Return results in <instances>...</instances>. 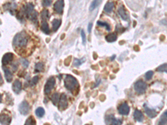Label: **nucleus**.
Instances as JSON below:
<instances>
[{"mask_svg": "<svg viewBox=\"0 0 167 125\" xmlns=\"http://www.w3.org/2000/svg\"><path fill=\"white\" fill-rule=\"evenodd\" d=\"M29 39L30 36L26 32H20L17 33L13 39V47L15 49H25L29 43Z\"/></svg>", "mask_w": 167, "mask_h": 125, "instance_id": "nucleus-1", "label": "nucleus"}, {"mask_svg": "<svg viewBox=\"0 0 167 125\" xmlns=\"http://www.w3.org/2000/svg\"><path fill=\"white\" fill-rule=\"evenodd\" d=\"M64 84L65 87L70 91L73 95H76L79 92V84L73 76L67 74L66 75L65 80Z\"/></svg>", "mask_w": 167, "mask_h": 125, "instance_id": "nucleus-2", "label": "nucleus"}, {"mask_svg": "<svg viewBox=\"0 0 167 125\" xmlns=\"http://www.w3.org/2000/svg\"><path fill=\"white\" fill-rule=\"evenodd\" d=\"M147 88L146 83L142 81L139 80L134 84V89L136 92L139 94H143L146 92Z\"/></svg>", "mask_w": 167, "mask_h": 125, "instance_id": "nucleus-3", "label": "nucleus"}, {"mask_svg": "<svg viewBox=\"0 0 167 125\" xmlns=\"http://www.w3.org/2000/svg\"><path fill=\"white\" fill-rule=\"evenodd\" d=\"M55 85V79L51 76L46 81L44 87V92L45 94H50Z\"/></svg>", "mask_w": 167, "mask_h": 125, "instance_id": "nucleus-4", "label": "nucleus"}, {"mask_svg": "<svg viewBox=\"0 0 167 125\" xmlns=\"http://www.w3.org/2000/svg\"><path fill=\"white\" fill-rule=\"evenodd\" d=\"M106 123L109 125H121L122 124V120L116 119L113 115H108L105 117Z\"/></svg>", "mask_w": 167, "mask_h": 125, "instance_id": "nucleus-5", "label": "nucleus"}, {"mask_svg": "<svg viewBox=\"0 0 167 125\" xmlns=\"http://www.w3.org/2000/svg\"><path fill=\"white\" fill-rule=\"evenodd\" d=\"M68 106L66 94H62L60 96L59 102V110L61 111L65 110Z\"/></svg>", "mask_w": 167, "mask_h": 125, "instance_id": "nucleus-6", "label": "nucleus"}, {"mask_svg": "<svg viewBox=\"0 0 167 125\" xmlns=\"http://www.w3.org/2000/svg\"><path fill=\"white\" fill-rule=\"evenodd\" d=\"M30 111V105L26 101H23L19 106V111L21 115H27Z\"/></svg>", "mask_w": 167, "mask_h": 125, "instance_id": "nucleus-7", "label": "nucleus"}, {"mask_svg": "<svg viewBox=\"0 0 167 125\" xmlns=\"http://www.w3.org/2000/svg\"><path fill=\"white\" fill-rule=\"evenodd\" d=\"M64 7V1L63 0L57 1L53 5V9L55 11L60 15L63 14Z\"/></svg>", "mask_w": 167, "mask_h": 125, "instance_id": "nucleus-8", "label": "nucleus"}, {"mask_svg": "<svg viewBox=\"0 0 167 125\" xmlns=\"http://www.w3.org/2000/svg\"><path fill=\"white\" fill-rule=\"evenodd\" d=\"M118 109L119 114L122 115H128L130 112V107L126 102L120 104Z\"/></svg>", "mask_w": 167, "mask_h": 125, "instance_id": "nucleus-9", "label": "nucleus"}, {"mask_svg": "<svg viewBox=\"0 0 167 125\" xmlns=\"http://www.w3.org/2000/svg\"><path fill=\"white\" fill-rule=\"evenodd\" d=\"M13 59V54L12 53H5L2 59V63L3 66H6L9 63H10Z\"/></svg>", "mask_w": 167, "mask_h": 125, "instance_id": "nucleus-10", "label": "nucleus"}, {"mask_svg": "<svg viewBox=\"0 0 167 125\" xmlns=\"http://www.w3.org/2000/svg\"><path fill=\"white\" fill-rule=\"evenodd\" d=\"M118 13L122 19L124 21H129V15L125 10L124 6H120L118 9Z\"/></svg>", "mask_w": 167, "mask_h": 125, "instance_id": "nucleus-11", "label": "nucleus"}, {"mask_svg": "<svg viewBox=\"0 0 167 125\" xmlns=\"http://www.w3.org/2000/svg\"><path fill=\"white\" fill-rule=\"evenodd\" d=\"M144 108L145 112L146 115L150 118H154L157 116V113L155 110L150 108L146 104H144Z\"/></svg>", "mask_w": 167, "mask_h": 125, "instance_id": "nucleus-12", "label": "nucleus"}, {"mask_svg": "<svg viewBox=\"0 0 167 125\" xmlns=\"http://www.w3.org/2000/svg\"><path fill=\"white\" fill-rule=\"evenodd\" d=\"M12 90L16 94H19L21 92L22 89V84L21 82L18 80H16L14 81L12 84Z\"/></svg>", "mask_w": 167, "mask_h": 125, "instance_id": "nucleus-13", "label": "nucleus"}, {"mask_svg": "<svg viewBox=\"0 0 167 125\" xmlns=\"http://www.w3.org/2000/svg\"><path fill=\"white\" fill-rule=\"evenodd\" d=\"M3 7L5 10L9 11L11 13H12L13 15L15 9L17 8V5L15 3H11L10 2H7V3H5V5H3Z\"/></svg>", "mask_w": 167, "mask_h": 125, "instance_id": "nucleus-14", "label": "nucleus"}, {"mask_svg": "<svg viewBox=\"0 0 167 125\" xmlns=\"http://www.w3.org/2000/svg\"><path fill=\"white\" fill-rule=\"evenodd\" d=\"M1 124L2 125H9L11 122L10 116L5 114L1 115Z\"/></svg>", "mask_w": 167, "mask_h": 125, "instance_id": "nucleus-15", "label": "nucleus"}, {"mask_svg": "<svg viewBox=\"0 0 167 125\" xmlns=\"http://www.w3.org/2000/svg\"><path fill=\"white\" fill-rule=\"evenodd\" d=\"M3 70L5 73V77L8 82H11L13 79V74L10 70L5 67H3Z\"/></svg>", "mask_w": 167, "mask_h": 125, "instance_id": "nucleus-16", "label": "nucleus"}, {"mask_svg": "<svg viewBox=\"0 0 167 125\" xmlns=\"http://www.w3.org/2000/svg\"><path fill=\"white\" fill-rule=\"evenodd\" d=\"M134 120L138 122H142L144 119V115L139 110H136L134 112Z\"/></svg>", "mask_w": 167, "mask_h": 125, "instance_id": "nucleus-17", "label": "nucleus"}, {"mask_svg": "<svg viewBox=\"0 0 167 125\" xmlns=\"http://www.w3.org/2000/svg\"><path fill=\"white\" fill-rule=\"evenodd\" d=\"M41 30L46 35H49L50 33V29L47 21H42Z\"/></svg>", "mask_w": 167, "mask_h": 125, "instance_id": "nucleus-18", "label": "nucleus"}, {"mask_svg": "<svg viewBox=\"0 0 167 125\" xmlns=\"http://www.w3.org/2000/svg\"><path fill=\"white\" fill-rule=\"evenodd\" d=\"M61 24V21L59 19H53L52 21V31H57Z\"/></svg>", "mask_w": 167, "mask_h": 125, "instance_id": "nucleus-19", "label": "nucleus"}, {"mask_svg": "<svg viewBox=\"0 0 167 125\" xmlns=\"http://www.w3.org/2000/svg\"><path fill=\"white\" fill-rule=\"evenodd\" d=\"M106 41L108 42H113L117 40V35L115 33H110L106 36Z\"/></svg>", "mask_w": 167, "mask_h": 125, "instance_id": "nucleus-20", "label": "nucleus"}, {"mask_svg": "<svg viewBox=\"0 0 167 125\" xmlns=\"http://www.w3.org/2000/svg\"><path fill=\"white\" fill-rule=\"evenodd\" d=\"M114 7V4L113 2H108L105 5L104 10L107 13H110Z\"/></svg>", "mask_w": 167, "mask_h": 125, "instance_id": "nucleus-21", "label": "nucleus"}, {"mask_svg": "<svg viewBox=\"0 0 167 125\" xmlns=\"http://www.w3.org/2000/svg\"><path fill=\"white\" fill-rule=\"evenodd\" d=\"M44 64L43 63H37L35 66V72H41L44 71Z\"/></svg>", "mask_w": 167, "mask_h": 125, "instance_id": "nucleus-22", "label": "nucleus"}, {"mask_svg": "<svg viewBox=\"0 0 167 125\" xmlns=\"http://www.w3.org/2000/svg\"><path fill=\"white\" fill-rule=\"evenodd\" d=\"M50 17V15L49 11L47 10H43L41 12V19L42 21H46L47 20H49Z\"/></svg>", "mask_w": 167, "mask_h": 125, "instance_id": "nucleus-23", "label": "nucleus"}, {"mask_svg": "<svg viewBox=\"0 0 167 125\" xmlns=\"http://www.w3.org/2000/svg\"><path fill=\"white\" fill-rule=\"evenodd\" d=\"M37 15H38V13L36 11H33V12L32 13L31 15L29 18L33 23H34L35 25H38Z\"/></svg>", "mask_w": 167, "mask_h": 125, "instance_id": "nucleus-24", "label": "nucleus"}, {"mask_svg": "<svg viewBox=\"0 0 167 125\" xmlns=\"http://www.w3.org/2000/svg\"><path fill=\"white\" fill-rule=\"evenodd\" d=\"M51 100L52 101V104L55 106H56L59 101V95L58 93H55L51 96Z\"/></svg>", "mask_w": 167, "mask_h": 125, "instance_id": "nucleus-25", "label": "nucleus"}, {"mask_svg": "<svg viewBox=\"0 0 167 125\" xmlns=\"http://www.w3.org/2000/svg\"><path fill=\"white\" fill-rule=\"evenodd\" d=\"M25 125H36V122L34 117L31 116L26 121Z\"/></svg>", "mask_w": 167, "mask_h": 125, "instance_id": "nucleus-26", "label": "nucleus"}, {"mask_svg": "<svg viewBox=\"0 0 167 125\" xmlns=\"http://www.w3.org/2000/svg\"><path fill=\"white\" fill-rule=\"evenodd\" d=\"M97 24L100 26L105 27V29H106V30L108 31H110L111 30L110 26L108 23H106L105 22H102V21H97Z\"/></svg>", "mask_w": 167, "mask_h": 125, "instance_id": "nucleus-27", "label": "nucleus"}, {"mask_svg": "<svg viewBox=\"0 0 167 125\" xmlns=\"http://www.w3.org/2000/svg\"><path fill=\"white\" fill-rule=\"evenodd\" d=\"M45 111L42 107H38L35 111L36 115L39 117H42L43 115H45Z\"/></svg>", "mask_w": 167, "mask_h": 125, "instance_id": "nucleus-28", "label": "nucleus"}, {"mask_svg": "<svg viewBox=\"0 0 167 125\" xmlns=\"http://www.w3.org/2000/svg\"><path fill=\"white\" fill-rule=\"evenodd\" d=\"M157 71L160 72H167V63H164L163 64L160 65L157 68Z\"/></svg>", "mask_w": 167, "mask_h": 125, "instance_id": "nucleus-29", "label": "nucleus"}, {"mask_svg": "<svg viewBox=\"0 0 167 125\" xmlns=\"http://www.w3.org/2000/svg\"><path fill=\"white\" fill-rule=\"evenodd\" d=\"M85 60H86V59H85V58H82L81 59H75V60H74V61H73V65L74 66H76V67H77V66H80L82 63H83L85 61Z\"/></svg>", "mask_w": 167, "mask_h": 125, "instance_id": "nucleus-30", "label": "nucleus"}, {"mask_svg": "<svg viewBox=\"0 0 167 125\" xmlns=\"http://www.w3.org/2000/svg\"><path fill=\"white\" fill-rule=\"evenodd\" d=\"M101 3V1H94L92 2V3H91V5L89 7V10L90 11H93L94 9L97 7L99 5V4Z\"/></svg>", "mask_w": 167, "mask_h": 125, "instance_id": "nucleus-31", "label": "nucleus"}, {"mask_svg": "<svg viewBox=\"0 0 167 125\" xmlns=\"http://www.w3.org/2000/svg\"><path fill=\"white\" fill-rule=\"evenodd\" d=\"M39 80V77L38 76H36L33 77L32 78L31 81H30V86H33L36 85L37 84V83L38 82Z\"/></svg>", "mask_w": 167, "mask_h": 125, "instance_id": "nucleus-32", "label": "nucleus"}, {"mask_svg": "<svg viewBox=\"0 0 167 125\" xmlns=\"http://www.w3.org/2000/svg\"><path fill=\"white\" fill-rule=\"evenodd\" d=\"M167 118L164 115L162 116L161 118L160 119V121L159 122V125H165L167 123Z\"/></svg>", "mask_w": 167, "mask_h": 125, "instance_id": "nucleus-33", "label": "nucleus"}, {"mask_svg": "<svg viewBox=\"0 0 167 125\" xmlns=\"http://www.w3.org/2000/svg\"><path fill=\"white\" fill-rule=\"evenodd\" d=\"M20 62H21L22 66L24 67L25 68H27L29 66V62L27 60H26L25 59H22L20 60Z\"/></svg>", "mask_w": 167, "mask_h": 125, "instance_id": "nucleus-34", "label": "nucleus"}, {"mask_svg": "<svg viewBox=\"0 0 167 125\" xmlns=\"http://www.w3.org/2000/svg\"><path fill=\"white\" fill-rule=\"evenodd\" d=\"M153 76V72L152 71H148L145 75V77L147 80H150Z\"/></svg>", "mask_w": 167, "mask_h": 125, "instance_id": "nucleus-35", "label": "nucleus"}, {"mask_svg": "<svg viewBox=\"0 0 167 125\" xmlns=\"http://www.w3.org/2000/svg\"><path fill=\"white\" fill-rule=\"evenodd\" d=\"M81 37H82V42H83V45H85L86 44V37L85 33L83 30H82L81 31Z\"/></svg>", "mask_w": 167, "mask_h": 125, "instance_id": "nucleus-36", "label": "nucleus"}, {"mask_svg": "<svg viewBox=\"0 0 167 125\" xmlns=\"http://www.w3.org/2000/svg\"><path fill=\"white\" fill-rule=\"evenodd\" d=\"M51 3H52V1H50V0H49V1L45 0V1H42V5L44 7L50 6Z\"/></svg>", "mask_w": 167, "mask_h": 125, "instance_id": "nucleus-37", "label": "nucleus"}, {"mask_svg": "<svg viewBox=\"0 0 167 125\" xmlns=\"http://www.w3.org/2000/svg\"><path fill=\"white\" fill-rule=\"evenodd\" d=\"M71 56H70L69 57H67L64 61V64L66 65V66H69L70 64V62H71Z\"/></svg>", "mask_w": 167, "mask_h": 125, "instance_id": "nucleus-38", "label": "nucleus"}, {"mask_svg": "<svg viewBox=\"0 0 167 125\" xmlns=\"http://www.w3.org/2000/svg\"><path fill=\"white\" fill-rule=\"evenodd\" d=\"M92 26H93V23H89L88 26V31L89 33H90L92 31Z\"/></svg>", "mask_w": 167, "mask_h": 125, "instance_id": "nucleus-39", "label": "nucleus"}, {"mask_svg": "<svg viewBox=\"0 0 167 125\" xmlns=\"http://www.w3.org/2000/svg\"><path fill=\"white\" fill-rule=\"evenodd\" d=\"M93 58H94V60H96L97 58H98V55H97V54H96L95 52H94V54H93Z\"/></svg>", "mask_w": 167, "mask_h": 125, "instance_id": "nucleus-40", "label": "nucleus"}, {"mask_svg": "<svg viewBox=\"0 0 167 125\" xmlns=\"http://www.w3.org/2000/svg\"><path fill=\"white\" fill-rule=\"evenodd\" d=\"M65 35L63 33V34L62 35H61V38H60V39L61 40H63V38L65 37Z\"/></svg>", "mask_w": 167, "mask_h": 125, "instance_id": "nucleus-41", "label": "nucleus"}, {"mask_svg": "<svg viewBox=\"0 0 167 125\" xmlns=\"http://www.w3.org/2000/svg\"><path fill=\"white\" fill-rule=\"evenodd\" d=\"M164 116H166L167 118V110L166 112H164Z\"/></svg>", "mask_w": 167, "mask_h": 125, "instance_id": "nucleus-42", "label": "nucleus"}, {"mask_svg": "<svg viewBox=\"0 0 167 125\" xmlns=\"http://www.w3.org/2000/svg\"><path fill=\"white\" fill-rule=\"evenodd\" d=\"M2 83H3V81H2V76L1 74V84H2Z\"/></svg>", "mask_w": 167, "mask_h": 125, "instance_id": "nucleus-43", "label": "nucleus"}, {"mask_svg": "<svg viewBox=\"0 0 167 125\" xmlns=\"http://www.w3.org/2000/svg\"><path fill=\"white\" fill-rule=\"evenodd\" d=\"M44 125H50L49 124H48V123H47V124H45Z\"/></svg>", "mask_w": 167, "mask_h": 125, "instance_id": "nucleus-44", "label": "nucleus"}, {"mask_svg": "<svg viewBox=\"0 0 167 125\" xmlns=\"http://www.w3.org/2000/svg\"></svg>", "mask_w": 167, "mask_h": 125, "instance_id": "nucleus-45", "label": "nucleus"}]
</instances>
